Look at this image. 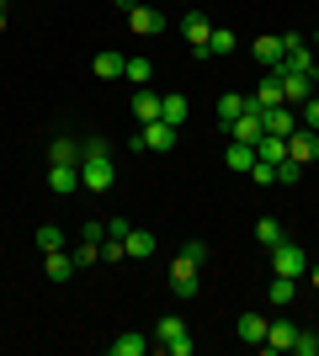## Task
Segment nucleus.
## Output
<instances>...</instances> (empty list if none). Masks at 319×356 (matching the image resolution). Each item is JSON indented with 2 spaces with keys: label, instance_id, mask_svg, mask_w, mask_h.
Returning a JSON list of instances; mask_svg holds the SVG:
<instances>
[{
  "label": "nucleus",
  "instance_id": "34",
  "mask_svg": "<svg viewBox=\"0 0 319 356\" xmlns=\"http://www.w3.org/2000/svg\"><path fill=\"white\" fill-rule=\"evenodd\" d=\"M298 122H304V128H319V90H314V96H309V102H304V112H298Z\"/></svg>",
  "mask_w": 319,
  "mask_h": 356
},
{
  "label": "nucleus",
  "instance_id": "38",
  "mask_svg": "<svg viewBox=\"0 0 319 356\" xmlns=\"http://www.w3.org/2000/svg\"><path fill=\"white\" fill-rule=\"evenodd\" d=\"M309 282H314V293H319V261H309Z\"/></svg>",
  "mask_w": 319,
  "mask_h": 356
},
{
  "label": "nucleus",
  "instance_id": "18",
  "mask_svg": "<svg viewBox=\"0 0 319 356\" xmlns=\"http://www.w3.org/2000/svg\"><path fill=\"white\" fill-rule=\"evenodd\" d=\"M144 351H154V341L138 335V330H122L117 341H112V356H144Z\"/></svg>",
  "mask_w": 319,
  "mask_h": 356
},
{
  "label": "nucleus",
  "instance_id": "2",
  "mask_svg": "<svg viewBox=\"0 0 319 356\" xmlns=\"http://www.w3.org/2000/svg\"><path fill=\"white\" fill-rule=\"evenodd\" d=\"M112 181H117L112 149H85V154H80V186H85V192H112Z\"/></svg>",
  "mask_w": 319,
  "mask_h": 356
},
{
  "label": "nucleus",
  "instance_id": "11",
  "mask_svg": "<svg viewBox=\"0 0 319 356\" xmlns=\"http://www.w3.org/2000/svg\"><path fill=\"white\" fill-rule=\"evenodd\" d=\"M138 138H144V149H160V154H165V149H176V128H170L165 118L144 122V128H138Z\"/></svg>",
  "mask_w": 319,
  "mask_h": 356
},
{
  "label": "nucleus",
  "instance_id": "30",
  "mask_svg": "<svg viewBox=\"0 0 319 356\" xmlns=\"http://www.w3.org/2000/svg\"><path fill=\"white\" fill-rule=\"evenodd\" d=\"M293 351L298 356H319V335L314 330H298V335H293Z\"/></svg>",
  "mask_w": 319,
  "mask_h": 356
},
{
  "label": "nucleus",
  "instance_id": "19",
  "mask_svg": "<svg viewBox=\"0 0 319 356\" xmlns=\"http://www.w3.org/2000/svg\"><path fill=\"white\" fill-rule=\"evenodd\" d=\"M245 106H250V96H240V90H224V96H218V122L229 128V122L240 118Z\"/></svg>",
  "mask_w": 319,
  "mask_h": 356
},
{
  "label": "nucleus",
  "instance_id": "20",
  "mask_svg": "<svg viewBox=\"0 0 319 356\" xmlns=\"http://www.w3.org/2000/svg\"><path fill=\"white\" fill-rule=\"evenodd\" d=\"M224 165H229V170H250V165H256V144H234V138H229Z\"/></svg>",
  "mask_w": 319,
  "mask_h": 356
},
{
  "label": "nucleus",
  "instance_id": "36",
  "mask_svg": "<svg viewBox=\"0 0 319 356\" xmlns=\"http://www.w3.org/2000/svg\"><path fill=\"white\" fill-rule=\"evenodd\" d=\"M128 234H133V223H128V218H112V223H106V239H128Z\"/></svg>",
  "mask_w": 319,
  "mask_h": 356
},
{
  "label": "nucleus",
  "instance_id": "28",
  "mask_svg": "<svg viewBox=\"0 0 319 356\" xmlns=\"http://www.w3.org/2000/svg\"><path fill=\"white\" fill-rule=\"evenodd\" d=\"M208 48H213V54H234V48H240V38H234V32H229V27H213Z\"/></svg>",
  "mask_w": 319,
  "mask_h": 356
},
{
  "label": "nucleus",
  "instance_id": "3",
  "mask_svg": "<svg viewBox=\"0 0 319 356\" xmlns=\"http://www.w3.org/2000/svg\"><path fill=\"white\" fill-rule=\"evenodd\" d=\"M154 346H160V351H170V356H192V351H197V341L186 335V325L176 319V314H165V319L154 325Z\"/></svg>",
  "mask_w": 319,
  "mask_h": 356
},
{
  "label": "nucleus",
  "instance_id": "25",
  "mask_svg": "<svg viewBox=\"0 0 319 356\" xmlns=\"http://www.w3.org/2000/svg\"><path fill=\"white\" fill-rule=\"evenodd\" d=\"M48 277H54V282H69V277H75V255L48 250Z\"/></svg>",
  "mask_w": 319,
  "mask_h": 356
},
{
  "label": "nucleus",
  "instance_id": "22",
  "mask_svg": "<svg viewBox=\"0 0 319 356\" xmlns=\"http://www.w3.org/2000/svg\"><path fill=\"white\" fill-rule=\"evenodd\" d=\"M293 335H298L293 325H266V341H261V351H293Z\"/></svg>",
  "mask_w": 319,
  "mask_h": 356
},
{
  "label": "nucleus",
  "instance_id": "13",
  "mask_svg": "<svg viewBox=\"0 0 319 356\" xmlns=\"http://www.w3.org/2000/svg\"><path fill=\"white\" fill-rule=\"evenodd\" d=\"M80 154H85V144L69 134H59L54 144H48V165H80Z\"/></svg>",
  "mask_w": 319,
  "mask_h": 356
},
{
  "label": "nucleus",
  "instance_id": "1",
  "mask_svg": "<svg viewBox=\"0 0 319 356\" xmlns=\"http://www.w3.org/2000/svg\"><path fill=\"white\" fill-rule=\"evenodd\" d=\"M202 261H208V245H202V239H186L181 255L170 261V293H176V298H197L202 293V282H197Z\"/></svg>",
  "mask_w": 319,
  "mask_h": 356
},
{
  "label": "nucleus",
  "instance_id": "21",
  "mask_svg": "<svg viewBox=\"0 0 319 356\" xmlns=\"http://www.w3.org/2000/svg\"><path fill=\"white\" fill-rule=\"evenodd\" d=\"M122 250H128V261H144V255H154V234L149 229H133V234L122 239Z\"/></svg>",
  "mask_w": 319,
  "mask_h": 356
},
{
  "label": "nucleus",
  "instance_id": "5",
  "mask_svg": "<svg viewBox=\"0 0 319 356\" xmlns=\"http://www.w3.org/2000/svg\"><path fill=\"white\" fill-rule=\"evenodd\" d=\"M181 32H186V43H192V54H197V59H213V48H208L213 22H208L202 11H186V16H181Z\"/></svg>",
  "mask_w": 319,
  "mask_h": 356
},
{
  "label": "nucleus",
  "instance_id": "37",
  "mask_svg": "<svg viewBox=\"0 0 319 356\" xmlns=\"http://www.w3.org/2000/svg\"><path fill=\"white\" fill-rule=\"evenodd\" d=\"M101 261H128V250H122V239H106V245H101Z\"/></svg>",
  "mask_w": 319,
  "mask_h": 356
},
{
  "label": "nucleus",
  "instance_id": "4",
  "mask_svg": "<svg viewBox=\"0 0 319 356\" xmlns=\"http://www.w3.org/2000/svg\"><path fill=\"white\" fill-rule=\"evenodd\" d=\"M272 271H277V277H293V282H298V277H309V255L298 250L293 239H282V245H272Z\"/></svg>",
  "mask_w": 319,
  "mask_h": 356
},
{
  "label": "nucleus",
  "instance_id": "16",
  "mask_svg": "<svg viewBox=\"0 0 319 356\" xmlns=\"http://www.w3.org/2000/svg\"><path fill=\"white\" fill-rule=\"evenodd\" d=\"M282 54H288V38H277V32L256 38V59L266 64V70H277V64H282Z\"/></svg>",
  "mask_w": 319,
  "mask_h": 356
},
{
  "label": "nucleus",
  "instance_id": "35",
  "mask_svg": "<svg viewBox=\"0 0 319 356\" xmlns=\"http://www.w3.org/2000/svg\"><path fill=\"white\" fill-rule=\"evenodd\" d=\"M250 181H261V186H266V181H277V165L256 160V165H250Z\"/></svg>",
  "mask_w": 319,
  "mask_h": 356
},
{
  "label": "nucleus",
  "instance_id": "40",
  "mask_svg": "<svg viewBox=\"0 0 319 356\" xmlns=\"http://www.w3.org/2000/svg\"><path fill=\"white\" fill-rule=\"evenodd\" d=\"M309 80H314V90H319V59H314V70H309Z\"/></svg>",
  "mask_w": 319,
  "mask_h": 356
},
{
  "label": "nucleus",
  "instance_id": "29",
  "mask_svg": "<svg viewBox=\"0 0 319 356\" xmlns=\"http://www.w3.org/2000/svg\"><path fill=\"white\" fill-rule=\"evenodd\" d=\"M256 239L266 245V250H272V245H282V223H277V218H261V223H256Z\"/></svg>",
  "mask_w": 319,
  "mask_h": 356
},
{
  "label": "nucleus",
  "instance_id": "41",
  "mask_svg": "<svg viewBox=\"0 0 319 356\" xmlns=\"http://www.w3.org/2000/svg\"><path fill=\"white\" fill-rule=\"evenodd\" d=\"M0 32H6V0H0Z\"/></svg>",
  "mask_w": 319,
  "mask_h": 356
},
{
  "label": "nucleus",
  "instance_id": "14",
  "mask_svg": "<svg viewBox=\"0 0 319 356\" xmlns=\"http://www.w3.org/2000/svg\"><path fill=\"white\" fill-rule=\"evenodd\" d=\"M80 186V165H48V192L54 197H69Z\"/></svg>",
  "mask_w": 319,
  "mask_h": 356
},
{
  "label": "nucleus",
  "instance_id": "31",
  "mask_svg": "<svg viewBox=\"0 0 319 356\" xmlns=\"http://www.w3.org/2000/svg\"><path fill=\"white\" fill-rule=\"evenodd\" d=\"M277 181H282V186H298V181H304V165H298V160H282V165H277Z\"/></svg>",
  "mask_w": 319,
  "mask_h": 356
},
{
  "label": "nucleus",
  "instance_id": "39",
  "mask_svg": "<svg viewBox=\"0 0 319 356\" xmlns=\"http://www.w3.org/2000/svg\"><path fill=\"white\" fill-rule=\"evenodd\" d=\"M112 6H117V11L128 16V11H133V6H138V0H112Z\"/></svg>",
  "mask_w": 319,
  "mask_h": 356
},
{
  "label": "nucleus",
  "instance_id": "24",
  "mask_svg": "<svg viewBox=\"0 0 319 356\" xmlns=\"http://www.w3.org/2000/svg\"><path fill=\"white\" fill-rule=\"evenodd\" d=\"M266 298H272L277 309H288L293 298H298V282H293V277H272V287H266Z\"/></svg>",
  "mask_w": 319,
  "mask_h": 356
},
{
  "label": "nucleus",
  "instance_id": "17",
  "mask_svg": "<svg viewBox=\"0 0 319 356\" xmlns=\"http://www.w3.org/2000/svg\"><path fill=\"white\" fill-rule=\"evenodd\" d=\"M128 106H133V118H138V122H154V118H160V90L138 86V90H133V102H128Z\"/></svg>",
  "mask_w": 319,
  "mask_h": 356
},
{
  "label": "nucleus",
  "instance_id": "8",
  "mask_svg": "<svg viewBox=\"0 0 319 356\" xmlns=\"http://www.w3.org/2000/svg\"><path fill=\"white\" fill-rule=\"evenodd\" d=\"M261 134H266V122H261V112H256V106H245L240 118L229 122V138H234V144H256Z\"/></svg>",
  "mask_w": 319,
  "mask_h": 356
},
{
  "label": "nucleus",
  "instance_id": "27",
  "mask_svg": "<svg viewBox=\"0 0 319 356\" xmlns=\"http://www.w3.org/2000/svg\"><path fill=\"white\" fill-rule=\"evenodd\" d=\"M122 80H133V86H149V80H154V64H149V59H128V64H122Z\"/></svg>",
  "mask_w": 319,
  "mask_h": 356
},
{
  "label": "nucleus",
  "instance_id": "23",
  "mask_svg": "<svg viewBox=\"0 0 319 356\" xmlns=\"http://www.w3.org/2000/svg\"><path fill=\"white\" fill-rule=\"evenodd\" d=\"M240 341L245 346H261V341H266V319H261V314H240Z\"/></svg>",
  "mask_w": 319,
  "mask_h": 356
},
{
  "label": "nucleus",
  "instance_id": "10",
  "mask_svg": "<svg viewBox=\"0 0 319 356\" xmlns=\"http://www.w3.org/2000/svg\"><path fill=\"white\" fill-rule=\"evenodd\" d=\"M250 106H256V112H266V106H282V74H277V70H266V80L250 90Z\"/></svg>",
  "mask_w": 319,
  "mask_h": 356
},
{
  "label": "nucleus",
  "instance_id": "7",
  "mask_svg": "<svg viewBox=\"0 0 319 356\" xmlns=\"http://www.w3.org/2000/svg\"><path fill=\"white\" fill-rule=\"evenodd\" d=\"M128 32H133V38H160V32H165V16L154 11V6H133V11H128Z\"/></svg>",
  "mask_w": 319,
  "mask_h": 356
},
{
  "label": "nucleus",
  "instance_id": "32",
  "mask_svg": "<svg viewBox=\"0 0 319 356\" xmlns=\"http://www.w3.org/2000/svg\"><path fill=\"white\" fill-rule=\"evenodd\" d=\"M101 261V245L96 239H80V250H75V266H96Z\"/></svg>",
  "mask_w": 319,
  "mask_h": 356
},
{
  "label": "nucleus",
  "instance_id": "9",
  "mask_svg": "<svg viewBox=\"0 0 319 356\" xmlns=\"http://www.w3.org/2000/svg\"><path fill=\"white\" fill-rule=\"evenodd\" d=\"M282 74V102L288 106H304L309 96H314V80H309V74H293V70H277Z\"/></svg>",
  "mask_w": 319,
  "mask_h": 356
},
{
  "label": "nucleus",
  "instance_id": "12",
  "mask_svg": "<svg viewBox=\"0 0 319 356\" xmlns=\"http://www.w3.org/2000/svg\"><path fill=\"white\" fill-rule=\"evenodd\" d=\"M261 122H266V134H277V138H288L293 128H298V112H293V106L282 102V106H266V112H261Z\"/></svg>",
  "mask_w": 319,
  "mask_h": 356
},
{
  "label": "nucleus",
  "instance_id": "26",
  "mask_svg": "<svg viewBox=\"0 0 319 356\" xmlns=\"http://www.w3.org/2000/svg\"><path fill=\"white\" fill-rule=\"evenodd\" d=\"M122 64H128V59H122V54H112V48H106V54H96V64H91V70L101 74V80H117V74H122Z\"/></svg>",
  "mask_w": 319,
  "mask_h": 356
},
{
  "label": "nucleus",
  "instance_id": "6",
  "mask_svg": "<svg viewBox=\"0 0 319 356\" xmlns=\"http://www.w3.org/2000/svg\"><path fill=\"white\" fill-rule=\"evenodd\" d=\"M288 160H298V165H314L319 160V128H293L288 134Z\"/></svg>",
  "mask_w": 319,
  "mask_h": 356
},
{
  "label": "nucleus",
  "instance_id": "33",
  "mask_svg": "<svg viewBox=\"0 0 319 356\" xmlns=\"http://www.w3.org/2000/svg\"><path fill=\"white\" fill-rule=\"evenodd\" d=\"M38 250H64V234H59V229H54V223H48V229H38Z\"/></svg>",
  "mask_w": 319,
  "mask_h": 356
},
{
  "label": "nucleus",
  "instance_id": "15",
  "mask_svg": "<svg viewBox=\"0 0 319 356\" xmlns=\"http://www.w3.org/2000/svg\"><path fill=\"white\" fill-rule=\"evenodd\" d=\"M160 118H165L170 128H181V122L192 118V102H186V96H176V90H165V96H160Z\"/></svg>",
  "mask_w": 319,
  "mask_h": 356
}]
</instances>
